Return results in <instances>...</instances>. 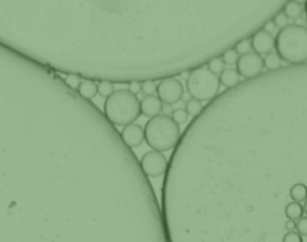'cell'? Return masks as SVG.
I'll list each match as a JSON object with an SVG mask.
<instances>
[{
  "label": "cell",
  "mask_w": 307,
  "mask_h": 242,
  "mask_svg": "<svg viewBox=\"0 0 307 242\" xmlns=\"http://www.w3.org/2000/svg\"><path fill=\"white\" fill-rule=\"evenodd\" d=\"M277 56L288 65L307 63V27L303 24H288L274 38Z\"/></svg>",
  "instance_id": "6da1fadb"
},
{
  "label": "cell",
  "mask_w": 307,
  "mask_h": 242,
  "mask_svg": "<svg viewBox=\"0 0 307 242\" xmlns=\"http://www.w3.org/2000/svg\"><path fill=\"white\" fill-rule=\"evenodd\" d=\"M102 114L114 127H127L134 124L140 116V101L128 89L114 91L104 101Z\"/></svg>",
  "instance_id": "7a4b0ae2"
},
{
  "label": "cell",
  "mask_w": 307,
  "mask_h": 242,
  "mask_svg": "<svg viewBox=\"0 0 307 242\" xmlns=\"http://www.w3.org/2000/svg\"><path fill=\"white\" fill-rule=\"evenodd\" d=\"M145 142L152 150L167 152L176 147L181 139V128L167 114H158L151 117L145 128Z\"/></svg>",
  "instance_id": "3957f363"
},
{
  "label": "cell",
  "mask_w": 307,
  "mask_h": 242,
  "mask_svg": "<svg viewBox=\"0 0 307 242\" xmlns=\"http://www.w3.org/2000/svg\"><path fill=\"white\" fill-rule=\"evenodd\" d=\"M187 91L191 98L199 101H211L220 92L218 77L209 72L206 68H196L187 78Z\"/></svg>",
  "instance_id": "277c9868"
},
{
  "label": "cell",
  "mask_w": 307,
  "mask_h": 242,
  "mask_svg": "<svg viewBox=\"0 0 307 242\" xmlns=\"http://www.w3.org/2000/svg\"><path fill=\"white\" fill-rule=\"evenodd\" d=\"M139 164H140V169L145 176L155 179V178H160L166 173L169 159L166 158V155L163 152L149 150V152L143 153V156L139 161Z\"/></svg>",
  "instance_id": "5b68a950"
},
{
  "label": "cell",
  "mask_w": 307,
  "mask_h": 242,
  "mask_svg": "<svg viewBox=\"0 0 307 242\" xmlns=\"http://www.w3.org/2000/svg\"><path fill=\"white\" fill-rule=\"evenodd\" d=\"M157 97L163 104L172 105L178 101L182 99L184 97V86L181 83V80L176 77H166L157 85Z\"/></svg>",
  "instance_id": "8992f818"
},
{
  "label": "cell",
  "mask_w": 307,
  "mask_h": 242,
  "mask_svg": "<svg viewBox=\"0 0 307 242\" xmlns=\"http://www.w3.org/2000/svg\"><path fill=\"white\" fill-rule=\"evenodd\" d=\"M237 72L240 77L253 78L263 72V60L257 53H247L241 57H238L237 62Z\"/></svg>",
  "instance_id": "52a82bcc"
},
{
  "label": "cell",
  "mask_w": 307,
  "mask_h": 242,
  "mask_svg": "<svg viewBox=\"0 0 307 242\" xmlns=\"http://www.w3.org/2000/svg\"><path fill=\"white\" fill-rule=\"evenodd\" d=\"M250 43H252V50H255V53H257L259 56L268 54L274 48V36L273 33H268L263 29H260L256 33H253Z\"/></svg>",
  "instance_id": "ba28073f"
},
{
  "label": "cell",
  "mask_w": 307,
  "mask_h": 242,
  "mask_svg": "<svg viewBox=\"0 0 307 242\" xmlns=\"http://www.w3.org/2000/svg\"><path fill=\"white\" fill-rule=\"evenodd\" d=\"M121 139L122 142L130 147H139L142 146V143L145 142V133L143 128L137 124H130L127 127H124L122 133H121Z\"/></svg>",
  "instance_id": "9c48e42d"
},
{
  "label": "cell",
  "mask_w": 307,
  "mask_h": 242,
  "mask_svg": "<svg viewBox=\"0 0 307 242\" xmlns=\"http://www.w3.org/2000/svg\"><path fill=\"white\" fill-rule=\"evenodd\" d=\"M163 111V102L160 101L158 97L149 95L146 98L142 99L140 102V114L146 116V117H155Z\"/></svg>",
  "instance_id": "30bf717a"
},
{
  "label": "cell",
  "mask_w": 307,
  "mask_h": 242,
  "mask_svg": "<svg viewBox=\"0 0 307 242\" xmlns=\"http://www.w3.org/2000/svg\"><path fill=\"white\" fill-rule=\"evenodd\" d=\"M77 94H79L82 98L88 99V101H92V99L98 95V92H97V83L94 82V80H91V78L82 80L79 89H77Z\"/></svg>",
  "instance_id": "8fae6325"
},
{
  "label": "cell",
  "mask_w": 307,
  "mask_h": 242,
  "mask_svg": "<svg viewBox=\"0 0 307 242\" xmlns=\"http://www.w3.org/2000/svg\"><path fill=\"white\" fill-rule=\"evenodd\" d=\"M218 82L226 89H230L240 83V74L237 72V69H224L218 77Z\"/></svg>",
  "instance_id": "7c38bea8"
},
{
  "label": "cell",
  "mask_w": 307,
  "mask_h": 242,
  "mask_svg": "<svg viewBox=\"0 0 307 242\" xmlns=\"http://www.w3.org/2000/svg\"><path fill=\"white\" fill-rule=\"evenodd\" d=\"M283 12L289 20H297L303 15L304 8H303V5L294 2V0H288V2L283 5Z\"/></svg>",
  "instance_id": "4fadbf2b"
},
{
  "label": "cell",
  "mask_w": 307,
  "mask_h": 242,
  "mask_svg": "<svg viewBox=\"0 0 307 242\" xmlns=\"http://www.w3.org/2000/svg\"><path fill=\"white\" fill-rule=\"evenodd\" d=\"M263 68L268 71H276L282 68V59L277 56V53H268L263 59Z\"/></svg>",
  "instance_id": "5bb4252c"
},
{
  "label": "cell",
  "mask_w": 307,
  "mask_h": 242,
  "mask_svg": "<svg viewBox=\"0 0 307 242\" xmlns=\"http://www.w3.org/2000/svg\"><path fill=\"white\" fill-rule=\"evenodd\" d=\"M184 110L188 113V116L196 117V116L204 110V104H202V101H199V99H196V98H191V99H188V101L185 102V108H184Z\"/></svg>",
  "instance_id": "9a60e30c"
},
{
  "label": "cell",
  "mask_w": 307,
  "mask_h": 242,
  "mask_svg": "<svg viewBox=\"0 0 307 242\" xmlns=\"http://www.w3.org/2000/svg\"><path fill=\"white\" fill-rule=\"evenodd\" d=\"M97 92L102 98H108L114 92V86L111 82H108V80H101V82L97 85Z\"/></svg>",
  "instance_id": "2e32d148"
},
{
  "label": "cell",
  "mask_w": 307,
  "mask_h": 242,
  "mask_svg": "<svg viewBox=\"0 0 307 242\" xmlns=\"http://www.w3.org/2000/svg\"><path fill=\"white\" fill-rule=\"evenodd\" d=\"M206 69L209 72H212L214 75H220L224 71V62L221 60V57H212L208 60Z\"/></svg>",
  "instance_id": "e0dca14e"
},
{
  "label": "cell",
  "mask_w": 307,
  "mask_h": 242,
  "mask_svg": "<svg viewBox=\"0 0 307 242\" xmlns=\"http://www.w3.org/2000/svg\"><path fill=\"white\" fill-rule=\"evenodd\" d=\"M175 122L178 124V125H182V124H187L188 122V119H190V116H188V113L184 110V108H176V110H172V116H170Z\"/></svg>",
  "instance_id": "ac0fdd59"
},
{
  "label": "cell",
  "mask_w": 307,
  "mask_h": 242,
  "mask_svg": "<svg viewBox=\"0 0 307 242\" xmlns=\"http://www.w3.org/2000/svg\"><path fill=\"white\" fill-rule=\"evenodd\" d=\"M82 75L80 74H68L66 77H65V83L72 89V91H75L77 92V89H79V86H80V83H82Z\"/></svg>",
  "instance_id": "d6986e66"
},
{
  "label": "cell",
  "mask_w": 307,
  "mask_h": 242,
  "mask_svg": "<svg viewBox=\"0 0 307 242\" xmlns=\"http://www.w3.org/2000/svg\"><path fill=\"white\" fill-rule=\"evenodd\" d=\"M238 53H237V50L235 48H229V50H226L224 53H223V56H221V60L224 62V65H235L237 62H238Z\"/></svg>",
  "instance_id": "ffe728a7"
},
{
  "label": "cell",
  "mask_w": 307,
  "mask_h": 242,
  "mask_svg": "<svg viewBox=\"0 0 307 242\" xmlns=\"http://www.w3.org/2000/svg\"><path fill=\"white\" fill-rule=\"evenodd\" d=\"M235 50L238 54L244 56L247 53H252V43H250V39H241V41H238L235 44Z\"/></svg>",
  "instance_id": "44dd1931"
},
{
  "label": "cell",
  "mask_w": 307,
  "mask_h": 242,
  "mask_svg": "<svg viewBox=\"0 0 307 242\" xmlns=\"http://www.w3.org/2000/svg\"><path fill=\"white\" fill-rule=\"evenodd\" d=\"M295 232L303 236V238H307V217H301L300 220L295 221Z\"/></svg>",
  "instance_id": "7402d4cb"
},
{
  "label": "cell",
  "mask_w": 307,
  "mask_h": 242,
  "mask_svg": "<svg viewBox=\"0 0 307 242\" xmlns=\"http://www.w3.org/2000/svg\"><path fill=\"white\" fill-rule=\"evenodd\" d=\"M142 92L146 94V97L149 95H154L157 92V85L154 80H145V82H142Z\"/></svg>",
  "instance_id": "603a6c76"
},
{
  "label": "cell",
  "mask_w": 307,
  "mask_h": 242,
  "mask_svg": "<svg viewBox=\"0 0 307 242\" xmlns=\"http://www.w3.org/2000/svg\"><path fill=\"white\" fill-rule=\"evenodd\" d=\"M271 21L274 23V26H276V27H280V29L289 24V23H288V21H289V18L285 15V12H283V11H282V12H277Z\"/></svg>",
  "instance_id": "cb8c5ba5"
},
{
  "label": "cell",
  "mask_w": 307,
  "mask_h": 242,
  "mask_svg": "<svg viewBox=\"0 0 307 242\" xmlns=\"http://www.w3.org/2000/svg\"><path fill=\"white\" fill-rule=\"evenodd\" d=\"M128 91L133 94V95H137L142 92V82H137V80H131L130 85H128Z\"/></svg>",
  "instance_id": "d4e9b609"
},
{
  "label": "cell",
  "mask_w": 307,
  "mask_h": 242,
  "mask_svg": "<svg viewBox=\"0 0 307 242\" xmlns=\"http://www.w3.org/2000/svg\"><path fill=\"white\" fill-rule=\"evenodd\" d=\"M274 23L273 21H266L265 24H263V30L265 32H268V33H273V30H274Z\"/></svg>",
  "instance_id": "484cf974"
},
{
  "label": "cell",
  "mask_w": 307,
  "mask_h": 242,
  "mask_svg": "<svg viewBox=\"0 0 307 242\" xmlns=\"http://www.w3.org/2000/svg\"><path fill=\"white\" fill-rule=\"evenodd\" d=\"M303 211H304V214H306V217H307V198L303 201Z\"/></svg>",
  "instance_id": "4316f807"
},
{
  "label": "cell",
  "mask_w": 307,
  "mask_h": 242,
  "mask_svg": "<svg viewBox=\"0 0 307 242\" xmlns=\"http://www.w3.org/2000/svg\"><path fill=\"white\" fill-rule=\"evenodd\" d=\"M294 2H297V3H300V5H303V6H304V5L307 3V0H294Z\"/></svg>",
  "instance_id": "83f0119b"
},
{
  "label": "cell",
  "mask_w": 307,
  "mask_h": 242,
  "mask_svg": "<svg viewBox=\"0 0 307 242\" xmlns=\"http://www.w3.org/2000/svg\"><path fill=\"white\" fill-rule=\"evenodd\" d=\"M306 11H307V3H306Z\"/></svg>",
  "instance_id": "f1b7e54d"
}]
</instances>
